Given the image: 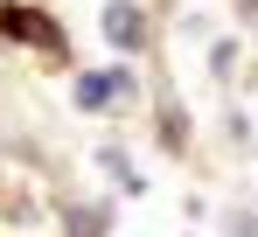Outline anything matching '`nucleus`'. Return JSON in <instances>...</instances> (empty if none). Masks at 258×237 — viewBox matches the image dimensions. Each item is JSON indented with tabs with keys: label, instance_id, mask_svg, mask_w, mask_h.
<instances>
[{
	"label": "nucleus",
	"instance_id": "423d86ee",
	"mask_svg": "<svg viewBox=\"0 0 258 237\" xmlns=\"http://www.w3.org/2000/svg\"><path fill=\"white\" fill-rule=\"evenodd\" d=\"M210 70H216V77L237 70V42H216V49H210Z\"/></svg>",
	"mask_w": 258,
	"mask_h": 237
},
{
	"label": "nucleus",
	"instance_id": "6e6552de",
	"mask_svg": "<svg viewBox=\"0 0 258 237\" xmlns=\"http://www.w3.org/2000/svg\"><path fill=\"white\" fill-rule=\"evenodd\" d=\"M244 21H258V0H244Z\"/></svg>",
	"mask_w": 258,
	"mask_h": 237
},
{
	"label": "nucleus",
	"instance_id": "7ed1b4c3",
	"mask_svg": "<svg viewBox=\"0 0 258 237\" xmlns=\"http://www.w3.org/2000/svg\"><path fill=\"white\" fill-rule=\"evenodd\" d=\"M105 42H112V49H147V14H140V7H133V0H105Z\"/></svg>",
	"mask_w": 258,
	"mask_h": 237
},
{
	"label": "nucleus",
	"instance_id": "39448f33",
	"mask_svg": "<svg viewBox=\"0 0 258 237\" xmlns=\"http://www.w3.org/2000/svg\"><path fill=\"white\" fill-rule=\"evenodd\" d=\"M161 140H168V147L188 140V112H181V105H161Z\"/></svg>",
	"mask_w": 258,
	"mask_h": 237
},
{
	"label": "nucleus",
	"instance_id": "20e7f679",
	"mask_svg": "<svg viewBox=\"0 0 258 237\" xmlns=\"http://www.w3.org/2000/svg\"><path fill=\"white\" fill-rule=\"evenodd\" d=\"M105 202H77V209H63V237H105Z\"/></svg>",
	"mask_w": 258,
	"mask_h": 237
},
{
	"label": "nucleus",
	"instance_id": "0eeeda50",
	"mask_svg": "<svg viewBox=\"0 0 258 237\" xmlns=\"http://www.w3.org/2000/svg\"><path fill=\"white\" fill-rule=\"evenodd\" d=\"M230 237H258V216H251V209H237V216H230Z\"/></svg>",
	"mask_w": 258,
	"mask_h": 237
},
{
	"label": "nucleus",
	"instance_id": "f257e3e1",
	"mask_svg": "<svg viewBox=\"0 0 258 237\" xmlns=\"http://www.w3.org/2000/svg\"><path fill=\"white\" fill-rule=\"evenodd\" d=\"M133 91H140V84H133L126 63H112V70H84V77H77V112H112V105H126Z\"/></svg>",
	"mask_w": 258,
	"mask_h": 237
},
{
	"label": "nucleus",
	"instance_id": "f03ea898",
	"mask_svg": "<svg viewBox=\"0 0 258 237\" xmlns=\"http://www.w3.org/2000/svg\"><path fill=\"white\" fill-rule=\"evenodd\" d=\"M0 35L35 42V49H63V28H56L49 14H35V7H0Z\"/></svg>",
	"mask_w": 258,
	"mask_h": 237
}]
</instances>
